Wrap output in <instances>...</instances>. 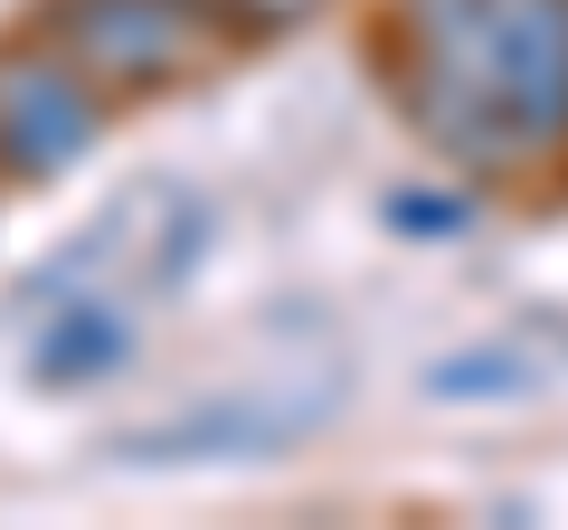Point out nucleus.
Returning a JSON list of instances; mask_svg holds the SVG:
<instances>
[{
  "label": "nucleus",
  "instance_id": "39448f33",
  "mask_svg": "<svg viewBox=\"0 0 568 530\" xmlns=\"http://www.w3.org/2000/svg\"><path fill=\"white\" fill-rule=\"evenodd\" d=\"M503 123L521 162L568 152V0H503Z\"/></svg>",
  "mask_w": 568,
  "mask_h": 530
},
{
  "label": "nucleus",
  "instance_id": "1a4fd4ad",
  "mask_svg": "<svg viewBox=\"0 0 568 530\" xmlns=\"http://www.w3.org/2000/svg\"><path fill=\"white\" fill-rule=\"evenodd\" d=\"M379 227L407 246H455L474 237V200L465 190H379Z\"/></svg>",
  "mask_w": 568,
  "mask_h": 530
},
{
  "label": "nucleus",
  "instance_id": "f257e3e1",
  "mask_svg": "<svg viewBox=\"0 0 568 530\" xmlns=\"http://www.w3.org/2000/svg\"><path fill=\"white\" fill-rule=\"evenodd\" d=\"M388 104L417 143L465 171H511L521 143L503 123V0H388L379 29Z\"/></svg>",
  "mask_w": 568,
  "mask_h": 530
},
{
  "label": "nucleus",
  "instance_id": "7ed1b4c3",
  "mask_svg": "<svg viewBox=\"0 0 568 530\" xmlns=\"http://www.w3.org/2000/svg\"><path fill=\"white\" fill-rule=\"evenodd\" d=\"M104 85L67 58L58 39H10L0 48V181L48 190L104 143Z\"/></svg>",
  "mask_w": 568,
  "mask_h": 530
},
{
  "label": "nucleus",
  "instance_id": "20e7f679",
  "mask_svg": "<svg viewBox=\"0 0 568 530\" xmlns=\"http://www.w3.org/2000/svg\"><path fill=\"white\" fill-rule=\"evenodd\" d=\"M39 39H58L104 95H152L181 85L219 29L190 0H39Z\"/></svg>",
  "mask_w": 568,
  "mask_h": 530
},
{
  "label": "nucleus",
  "instance_id": "9d476101",
  "mask_svg": "<svg viewBox=\"0 0 568 530\" xmlns=\"http://www.w3.org/2000/svg\"><path fill=\"white\" fill-rule=\"evenodd\" d=\"M209 237H219V208H209V200H190L181 218H171V246H162V256H152V275H142V294H152V304H171V294H181L190 275H200Z\"/></svg>",
  "mask_w": 568,
  "mask_h": 530
},
{
  "label": "nucleus",
  "instance_id": "6e6552de",
  "mask_svg": "<svg viewBox=\"0 0 568 530\" xmlns=\"http://www.w3.org/2000/svg\"><path fill=\"white\" fill-rule=\"evenodd\" d=\"M133 208H142V200H114V208H95V227H85V237H67L58 256H48L39 275H29V285L10 294V313H29V304H67L77 285H95V265L114 256L123 237H133Z\"/></svg>",
  "mask_w": 568,
  "mask_h": 530
},
{
  "label": "nucleus",
  "instance_id": "9b49d317",
  "mask_svg": "<svg viewBox=\"0 0 568 530\" xmlns=\"http://www.w3.org/2000/svg\"><path fill=\"white\" fill-rule=\"evenodd\" d=\"M219 39H294V29L323 10V0H190Z\"/></svg>",
  "mask_w": 568,
  "mask_h": 530
},
{
  "label": "nucleus",
  "instance_id": "423d86ee",
  "mask_svg": "<svg viewBox=\"0 0 568 530\" xmlns=\"http://www.w3.org/2000/svg\"><path fill=\"white\" fill-rule=\"evenodd\" d=\"M142 350V313L104 285H77L67 304H48L39 342H29V388H104L123 379Z\"/></svg>",
  "mask_w": 568,
  "mask_h": 530
},
{
  "label": "nucleus",
  "instance_id": "0eeeda50",
  "mask_svg": "<svg viewBox=\"0 0 568 530\" xmlns=\"http://www.w3.org/2000/svg\"><path fill=\"white\" fill-rule=\"evenodd\" d=\"M417 388L436 398V408H511V398H540V350H521V342H474V350L426 360Z\"/></svg>",
  "mask_w": 568,
  "mask_h": 530
},
{
  "label": "nucleus",
  "instance_id": "f03ea898",
  "mask_svg": "<svg viewBox=\"0 0 568 530\" xmlns=\"http://www.w3.org/2000/svg\"><path fill=\"white\" fill-rule=\"evenodd\" d=\"M351 408V369H304V379H265V388H219V398H190V408L152 417V427L114 436V465H275L304 436H323Z\"/></svg>",
  "mask_w": 568,
  "mask_h": 530
}]
</instances>
